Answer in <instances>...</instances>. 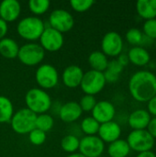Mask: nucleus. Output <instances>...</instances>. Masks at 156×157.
Returning <instances> with one entry per match:
<instances>
[{
    "label": "nucleus",
    "instance_id": "nucleus-1",
    "mask_svg": "<svg viewBox=\"0 0 156 157\" xmlns=\"http://www.w3.org/2000/svg\"><path fill=\"white\" fill-rule=\"evenodd\" d=\"M129 92L138 102H148L156 96V75L146 70L135 72L130 78Z\"/></svg>",
    "mask_w": 156,
    "mask_h": 157
},
{
    "label": "nucleus",
    "instance_id": "nucleus-2",
    "mask_svg": "<svg viewBox=\"0 0 156 157\" xmlns=\"http://www.w3.org/2000/svg\"><path fill=\"white\" fill-rule=\"evenodd\" d=\"M27 109L36 115L47 113L51 108V98L50 95L41 88H31L25 95Z\"/></svg>",
    "mask_w": 156,
    "mask_h": 157
},
{
    "label": "nucleus",
    "instance_id": "nucleus-3",
    "mask_svg": "<svg viewBox=\"0 0 156 157\" xmlns=\"http://www.w3.org/2000/svg\"><path fill=\"white\" fill-rule=\"evenodd\" d=\"M45 29V24L41 18L35 16H29L22 18L17 25V34L24 40L34 41L40 40Z\"/></svg>",
    "mask_w": 156,
    "mask_h": 157
},
{
    "label": "nucleus",
    "instance_id": "nucleus-4",
    "mask_svg": "<svg viewBox=\"0 0 156 157\" xmlns=\"http://www.w3.org/2000/svg\"><path fill=\"white\" fill-rule=\"evenodd\" d=\"M37 115L27 108L16 111L10 121L12 130L17 134H29L35 129Z\"/></svg>",
    "mask_w": 156,
    "mask_h": 157
},
{
    "label": "nucleus",
    "instance_id": "nucleus-5",
    "mask_svg": "<svg viewBox=\"0 0 156 157\" xmlns=\"http://www.w3.org/2000/svg\"><path fill=\"white\" fill-rule=\"evenodd\" d=\"M45 57V51L43 48L34 42L26 43L19 47L17 58L27 66H35L40 64Z\"/></svg>",
    "mask_w": 156,
    "mask_h": 157
},
{
    "label": "nucleus",
    "instance_id": "nucleus-6",
    "mask_svg": "<svg viewBox=\"0 0 156 157\" xmlns=\"http://www.w3.org/2000/svg\"><path fill=\"white\" fill-rule=\"evenodd\" d=\"M126 141L131 150L137 152L138 154L142 152L152 151L155 143V140L147 132V130L131 131L129 133Z\"/></svg>",
    "mask_w": 156,
    "mask_h": 157
},
{
    "label": "nucleus",
    "instance_id": "nucleus-7",
    "mask_svg": "<svg viewBox=\"0 0 156 157\" xmlns=\"http://www.w3.org/2000/svg\"><path fill=\"white\" fill-rule=\"evenodd\" d=\"M106 84L107 82L105 80L103 73L89 70L84 73L80 87L85 93V95L95 96L104 89Z\"/></svg>",
    "mask_w": 156,
    "mask_h": 157
},
{
    "label": "nucleus",
    "instance_id": "nucleus-8",
    "mask_svg": "<svg viewBox=\"0 0 156 157\" xmlns=\"http://www.w3.org/2000/svg\"><path fill=\"white\" fill-rule=\"evenodd\" d=\"M35 80L41 89H51L55 87L59 82V74L53 65L44 63L38 67L35 74Z\"/></svg>",
    "mask_w": 156,
    "mask_h": 157
},
{
    "label": "nucleus",
    "instance_id": "nucleus-9",
    "mask_svg": "<svg viewBox=\"0 0 156 157\" xmlns=\"http://www.w3.org/2000/svg\"><path fill=\"white\" fill-rule=\"evenodd\" d=\"M49 25L55 30L65 33L74 28V18L65 9H54L49 16Z\"/></svg>",
    "mask_w": 156,
    "mask_h": 157
},
{
    "label": "nucleus",
    "instance_id": "nucleus-10",
    "mask_svg": "<svg viewBox=\"0 0 156 157\" xmlns=\"http://www.w3.org/2000/svg\"><path fill=\"white\" fill-rule=\"evenodd\" d=\"M123 40L116 31L107 32L101 40V52L107 57H118L122 53Z\"/></svg>",
    "mask_w": 156,
    "mask_h": 157
},
{
    "label": "nucleus",
    "instance_id": "nucleus-11",
    "mask_svg": "<svg viewBox=\"0 0 156 157\" xmlns=\"http://www.w3.org/2000/svg\"><path fill=\"white\" fill-rule=\"evenodd\" d=\"M64 43L63 33L55 30L54 29L48 27L45 28L40 38V45L45 52H54L62 49Z\"/></svg>",
    "mask_w": 156,
    "mask_h": 157
},
{
    "label": "nucleus",
    "instance_id": "nucleus-12",
    "mask_svg": "<svg viewBox=\"0 0 156 157\" xmlns=\"http://www.w3.org/2000/svg\"><path fill=\"white\" fill-rule=\"evenodd\" d=\"M79 151L86 157H100L105 151V144L97 135L85 136L80 139Z\"/></svg>",
    "mask_w": 156,
    "mask_h": 157
},
{
    "label": "nucleus",
    "instance_id": "nucleus-13",
    "mask_svg": "<svg viewBox=\"0 0 156 157\" xmlns=\"http://www.w3.org/2000/svg\"><path fill=\"white\" fill-rule=\"evenodd\" d=\"M91 112L92 117L99 124H102L113 121L116 115V109L110 101L100 100L97 102L95 108Z\"/></svg>",
    "mask_w": 156,
    "mask_h": 157
},
{
    "label": "nucleus",
    "instance_id": "nucleus-14",
    "mask_svg": "<svg viewBox=\"0 0 156 157\" xmlns=\"http://www.w3.org/2000/svg\"><path fill=\"white\" fill-rule=\"evenodd\" d=\"M121 132L122 131L120 125L118 122L112 121L100 124L97 136L104 142V144H111L120 139Z\"/></svg>",
    "mask_w": 156,
    "mask_h": 157
},
{
    "label": "nucleus",
    "instance_id": "nucleus-15",
    "mask_svg": "<svg viewBox=\"0 0 156 157\" xmlns=\"http://www.w3.org/2000/svg\"><path fill=\"white\" fill-rule=\"evenodd\" d=\"M84 76V71L78 65L67 66L62 74V81L68 88H76L80 86Z\"/></svg>",
    "mask_w": 156,
    "mask_h": 157
},
{
    "label": "nucleus",
    "instance_id": "nucleus-16",
    "mask_svg": "<svg viewBox=\"0 0 156 157\" xmlns=\"http://www.w3.org/2000/svg\"><path fill=\"white\" fill-rule=\"evenodd\" d=\"M21 13V6L17 0H4L0 3V18L6 23L17 20Z\"/></svg>",
    "mask_w": 156,
    "mask_h": 157
},
{
    "label": "nucleus",
    "instance_id": "nucleus-17",
    "mask_svg": "<svg viewBox=\"0 0 156 157\" xmlns=\"http://www.w3.org/2000/svg\"><path fill=\"white\" fill-rule=\"evenodd\" d=\"M82 114L83 111L76 101H68L64 103L59 110L60 119L66 123L76 121L81 118Z\"/></svg>",
    "mask_w": 156,
    "mask_h": 157
},
{
    "label": "nucleus",
    "instance_id": "nucleus-18",
    "mask_svg": "<svg viewBox=\"0 0 156 157\" xmlns=\"http://www.w3.org/2000/svg\"><path fill=\"white\" fill-rule=\"evenodd\" d=\"M151 119L152 116L146 109H139L133 110L130 114L128 118V123L129 126L132 129V131L146 130Z\"/></svg>",
    "mask_w": 156,
    "mask_h": 157
},
{
    "label": "nucleus",
    "instance_id": "nucleus-19",
    "mask_svg": "<svg viewBox=\"0 0 156 157\" xmlns=\"http://www.w3.org/2000/svg\"><path fill=\"white\" fill-rule=\"evenodd\" d=\"M127 55L130 63L140 67L147 65L151 61V55L149 52L142 46L131 48Z\"/></svg>",
    "mask_w": 156,
    "mask_h": 157
},
{
    "label": "nucleus",
    "instance_id": "nucleus-20",
    "mask_svg": "<svg viewBox=\"0 0 156 157\" xmlns=\"http://www.w3.org/2000/svg\"><path fill=\"white\" fill-rule=\"evenodd\" d=\"M136 11L138 15L145 20L156 18V0L137 1Z\"/></svg>",
    "mask_w": 156,
    "mask_h": 157
},
{
    "label": "nucleus",
    "instance_id": "nucleus-21",
    "mask_svg": "<svg viewBox=\"0 0 156 157\" xmlns=\"http://www.w3.org/2000/svg\"><path fill=\"white\" fill-rule=\"evenodd\" d=\"M19 46L17 42L11 38H4L0 40V54L6 59L17 58Z\"/></svg>",
    "mask_w": 156,
    "mask_h": 157
},
{
    "label": "nucleus",
    "instance_id": "nucleus-22",
    "mask_svg": "<svg viewBox=\"0 0 156 157\" xmlns=\"http://www.w3.org/2000/svg\"><path fill=\"white\" fill-rule=\"evenodd\" d=\"M88 63L91 70L104 73L108 64V57L101 51H95L88 56Z\"/></svg>",
    "mask_w": 156,
    "mask_h": 157
},
{
    "label": "nucleus",
    "instance_id": "nucleus-23",
    "mask_svg": "<svg viewBox=\"0 0 156 157\" xmlns=\"http://www.w3.org/2000/svg\"><path fill=\"white\" fill-rule=\"evenodd\" d=\"M131 153V148L126 140L119 139L108 147V155L109 157H127Z\"/></svg>",
    "mask_w": 156,
    "mask_h": 157
},
{
    "label": "nucleus",
    "instance_id": "nucleus-24",
    "mask_svg": "<svg viewBox=\"0 0 156 157\" xmlns=\"http://www.w3.org/2000/svg\"><path fill=\"white\" fill-rule=\"evenodd\" d=\"M14 113V107L11 100L5 96H0V123L10 122Z\"/></svg>",
    "mask_w": 156,
    "mask_h": 157
},
{
    "label": "nucleus",
    "instance_id": "nucleus-25",
    "mask_svg": "<svg viewBox=\"0 0 156 157\" xmlns=\"http://www.w3.org/2000/svg\"><path fill=\"white\" fill-rule=\"evenodd\" d=\"M80 139L74 134H67L61 140L62 149L68 154H74L79 150Z\"/></svg>",
    "mask_w": 156,
    "mask_h": 157
},
{
    "label": "nucleus",
    "instance_id": "nucleus-26",
    "mask_svg": "<svg viewBox=\"0 0 156 157\" xmlns=\"http://www.w3.org/2000/svg\"><path fill=\"white\" fill-rule=\"evenodd\" d=\"M29 11L35 15V17L45 14L50 6L51 2L49 0H29L28 3Z\"/></svg>",
    "mask_w": 156,
    "mask_h": 157
},
{
    "label": "nucleus",
    "instance_id": "nucleus-27",
    "mask_svg": "<svg viewBox=\"0 0 156 157\" xmlns=\"http://www.w3.org/2000/svg\"><path fill=\"white\" fill-rule=\"evenodd\" d=\"M100 124L91 116L86 117L81 122V130L86 134V136L97 135L99 130Z\"/></svg>",
    "mask_w": 156,
    "mask_h": 157
},
{
    "label": "nucleus",
    "instance_id": "nucleus-28",
    "mask_svg": "<svg viewBox=\"0 0 156 157\" xmlns=\"http://www.w3.org/2000/svg\"><path fill=\"white\" fill-rule=\"evenodd\" d=\"M126 40L128 43L132 45L133 47L135 46H141L144 41L146 37L143 35V31L137 28H131L130 29L125 35Z\"/></svg>",
    "mask_w": 156,
    "mask_h": 157
},
{
    "label": "nucleus",
    "instance_id": "nucleus-29",
    "mask_svg": "<svg viewBox=\"0 0 156 157\" xmlns=\"http://www.w3.org/2000/svg\"><path fill=\"white\" fill-rule=\"evenodd\" d=\"M53 124H54L53 118L47 113L40 114V115H37L36 117L35 128L41 132H44L45 133L52 129Z\"/></svg>",
    "mask_w": 156,
    "mask_h": 157
},
{
    "label": "nucleus",
    "instance_id": "nucleus-30",
    "mask_svg": "<svg viewBox=\"0 0 156 157\" xmlns=\"http://www.w3.org/2000/svg\"><path fill=\"white\" fill-rule=\"evenodd\" d=\"M94 4L95 1L93 0H71L70 1L71 7L74 11L79 13H83L89 10Z\"/></svg>",
    "mask_w": 156,
    "mask_h": 157
},
{
    "label": "nucleus",
    "instance_id": "nucleus-31",
    "mask_svg": "<svg viewBox=\"0 0 156 157\" xmlns=\"http://www.w3.org/2000/svg\"><path fill=\"white\" fill-rule=\"evenodd\" d=\"M97 98L95 96H90V95H85L84 97L81 98L80 101L78 102L82 111L84 112H90L93 110L97 104Z\"/></svg>",
    "mask_w": 156,
    "mask_h": 157
},
{
    "label": "nucleus",
    "instance_id": "nucleus-32",
    "mask_svg": "<svg viewBox=\"0 0 156 157\" xmlns=\"http://www.w3.org/2000/svg\"><path fill=\"white\" fill-rule=\"evenodd\" d=\"M143 33L149 40H156V18L145 20L143 26Z\"/></svg>",
    "mask_w": 156,
    "mask_h": 157
},
{
    "label": "nucleus",
    "instance_id": "nucleus-33",
    "mask_svg": "<svg viewBox=\"0 0 156 157\" xmlns=\"http://www.w3.org/2000/svg\"><path fill=\"white\" fill-rule=\"evenodd\" d=\"M46 133L44 132H41L38 129H33L29 133V140L30 144L33 145L39 146L45 143L46 141Z\"/></svg>",
    "mask_w": 156,
    "mask_h": 157
},
{
    "label": "nucleus",
    "instance_id": "nucleus-34",
    "mask_svg": "<svg viewBox=\"0 0 156 157\" xmlns=\"http://www.w3.org/2000/svg\"><path fill=\"white\" fill-rule=\"evenodd\" d=\"M106 70H108V71H109L115 75H120V74L124 70V67L118 62L117 59H114V60L108 61V67Z\"/></svg>",
    "mask_w": 156,
    "mask_h": 157
},
{
    "label": "nucleus",
    "instance_id": "nucleus-35",
    "mask_svg": "<svg viewBox=\"0 0 156 157\" xmlns=\"http://www.w3.org/2000/svg\"><path fill=\"white\" fill-rule=\"evenodd\" d=\"M151 116L156 117V96L152 98L147 102V109H146Z\"/></svg>",
    "mask_w": 156,
    "mask_h": 157
},
{
    "label": "nucleus",
    "instance_id": "nucleus-36",
    "mask_svg": "<svg viewBox=\"0 0 156 157\" xmlns=\"http://www.w3.org/2000/svg\"><path fill=\"white\" fill-rule=\"evenodd\" d=\"M147 132L153 136V138L156 139V117H154L151 119L148 126H147Z\"/></svg>",
    "mask_w": 156,
    "mask_h": 157
},
{
    "label": "nucleus",
    "instance_id": "nucleus-37",
    "mask_svg": "<svg viewBox=\"0 0 156 157\" xmlns=\"http://www.w3.org/2000/svg\"><path fill=\"white\" fill-rule=\"evenodd\" d=\"M8 31V25L6 21L0 18V40L6 38V35Z\"/></svg>",
    "mask_w": 156,
    "mask_h": 157
},
{
    "label": "nucleus",
    "instance_id": "nucleus-38",
    "mask_svg": "<svg viewBox=\"0 0 156 157\" xmlns=\"http://www.w3.org/2000/svg\"><path fill=\"white\" fill-rule=\"evenodd\" d=\"M118 62L125 68L129 63H130V61H129V58H128V55L127 54H124V53H121L118 56L117 58Z\"/></svg>",
    "mask_w": 156,
    "mask_h": 157
},
{
    "label": "nucleus",
    "instance_id": "nucleus-39",
    "mask_svg": "<svg viewBox=\"0 0 156 157\" xmlns=\"http://www.w3.org/2000/svg\"><path fill=\"white\" fill-rule=\"evenodd\" d=\"M136 157H156V155L153 151H146V152L139 153Z\"/></svg>",
    "mask_w": 156,
    "mask_h": 157
},
{
    "label": "nucleus",
    "instance_id": "nucleus-40",
    "mask_svg": "<svg viewBox=\"0 0 156 157\" xmlns=\"http://www.w3.org/2000/svg\"><path fill=\"white\" fill-rule=\"evenodd\" d=\"M66 157H86L84 156L83 155H81L80 153H74V154H71L69 155H67Z\"/></svg>",
    "mask_w": 156,
    "mask_h": 157
},
{
    "label": "nucleus",
    "instance_id": "nucleus-41",
    "mask_svg": "<svg viewBox=\"0 0 156 157\" xmlns=\"http://www.w3.org/2000/svg\"><path fill=\"white\" fill-rule=\"evenodd\" d=\"M154 47H155V50H156V40H155V42H154Z\"/></svg>",
    "mask_w": 156,
    "mask_h": 157
}]
</instances>
